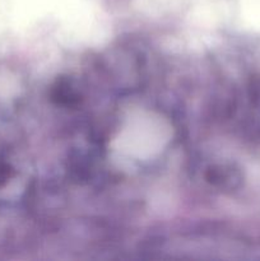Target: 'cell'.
Masks as SVG:
<instances>
[{
	"instance_id": "2",
	"label": "cell",
	"mask_w": 260,
	"mask_h": 261,
	"mask_svg": "<svg viewBox=\"0 0 260 261\" xmlns=\"http://www.w3.org/2000/svg\"><path fill=\"white\" fill-rule=\"evenodd\" d=\"M54 98L58 99L59 103L70 105L73 102L78 101V94H76L75 89L68 82H64L63 84H59L58 88H55Z\"/></svg>"
},
{
	"instance_id": "1",
	"label": "cell",
	"mask_w": 260,
	"mask_h": 261,
	"mask_svg": "<svg viewBox=\"0 0 260 261\" xmlns=\"http://www.w3.org/2000/svg\"><path fill=\"white\" fill-rule=\"evenodd\" d=\"M206 180L214 186L223 190H233L239 188L242 181V175L239 168L231 165L212 166L206 171Z\"/></svg>"
}]
</instances>
